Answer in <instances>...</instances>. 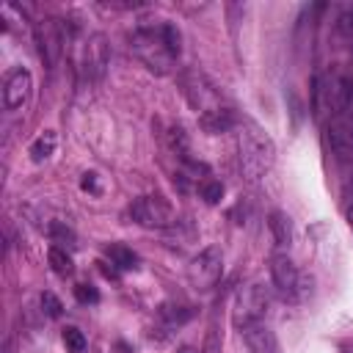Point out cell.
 <instances>
[{
	"instance_id": "cell-1",
	"label": "cell",
	"mask_w": 353,
	"mask_h": 353,
	"mask_svg": "<svg viewBox=\"0 0 353 353\" xmlns=\"http://www.w3.org/2000/svg\"><path fill=\"white\" fill-rule=\"evenodd\" d=\"M130 50L157 74H165L179 55V30L171 22L160 28H138L130 36Z\"/></svg>"
},
{
	"instance_id": "cell-2",
	"label": "cell",
	"mask_w": 353,
	"mask_h": 353,
	"mask_svg": "<svg viewBox=\"0 0 353 353\" xmlns=\"http://www.w3.org/2000/svg\"><path fill=\"white\" fill-rule=\"evenodd\" d=\"M237 149H240V165H243V174H245L251 182L262 179V176L270 171L276 149H273V141H270L256 124L248 121V124L240 127Z\"/></svg>"
},
{
	"instance_id": "cell-3",
	"label": "cell",
	"mask_w": 353,
	"mask_h": 353,
	"mask_svg": "<svg viewBox=\"0 0 353 353\" xmlns=\"http://www.w3.org/2000/svg\"><path fill=\"white\" fill-rule=\"evenodd\" d=\"M268 306H270V295L265 292V287H259V284H245V287H240L237 295H234L232 323L243 331L245 325L259 323V320L265 317Z\"/></svg>"
},
{
	"instance_id": "cell-4",
	"label": "cell",
	"mask_w": 353,
	"mask_h": 353,
	"mask_svg": "<svg viewBox=\"0 0 353 353\" xmlns=\"http://www.w3.org/2000/svg\"><path fill=\"white\" fill-rule=\"evenodd\" d=\"M221 273H223V251H221L218 245L201 248V251L190 259V265H188V281H190V287H196V290H210V287H215L218 279H221Z\"/></svg>"
},
{
	"instance_id": "cell-5",
	"label": "cell",
	"mask_w": 353,
	"mask_h": 353,
	"mask_svg": "<svg viewBox=\"0 0 353 353\" xmlns=\"http://www.w3.org/2000/svg\"><path fill=\"white\" fill-rule=\"evenodd\" d=\"M130 218L146 229H165L174 223V210L163 196H141L130 204Z\"/></svg>"
},
{
	"instance_id": "cell-6",
	"label": "cell",
	"mask_w": 353,
	"mask_h": 353,
	"mask_svg": "<svg viewBox=\"0 0 353 353\" xmlns=\"http://www.w3.org/2000/svg\"><path fill=\"white\" fill-rule=\"evenodd\" d=\"M325 130H328L325 135H328V146H331V152H334L342 163L353 160V108L331 113Z\"/></svg>"
},
{
	"instance_id": "cell-7",
	"label": "cell",
	"mask_w": 353,
	"mask_h": 353,
	"mask_svg": "<svg viewBox=\"0 0 353 353\" xmlns=\"http://www.w3.org/2000/svg\"><path fill=\"white\" fill-rule=\"evenodd\" d=\"M36 44H39V52L44 58L47 66H55L61 52H63V30H61V22L47 17L36 25Z\"/></svg>"
},
{
	"instance_id": "cell-8",
	"label": "cell",
	"mask_w": 353,
	"mask_h": 353,
	"mask_svg": "<svg viewBox=\"0 0 353 353\" xmlns=\"http://www.w3.org/2000/svg\"><path fill=\"white\" fill-rule=\"evenodd\" d=\"M270 279H273V287L281 292V298H298V290H301V273L295 268V262L284 254H276L270 256Z\"/></svg>"
},
{
	"instance_id": "cell-9",
	"label": "cell",
	"mask_w": 353,
	"mask_h": 353,
	"mask_svg": "<svg viewBox=\"0 0 353 353\" xmlns=\"http://www.w3.org/2000/svg\"><path fill=\"white\" fill-rule=\"evenodd\" d=\"M108 58H110V52H108L105 36H102V33L88 36V41H85V47H83V72H85V77H88V80H99V77L105 74Z\"/></svg>"
},
{
	"instance_id": "cell-10",
	"label": "cell",
	"mask_w": 353,
	"mask_h": 353,
	"mask_svg": "<svg viewBox=\"0 0 353 353\" xmlns=\"http://www.w3.org/2000/svg\"><path fill=\"white\" fill-rule=\"evenodd\" d=\"M30 88H33V77L28 69H11L6 74V85H3V99H6V108L8 110H17L28 102L30 97Z\"/></svg>"
},
{
	"instance_id": "cell-11",
	"label": "cell",
	"mask_w": 353,
	"mask_h": 353,
	"mask_svg": "<svg viewBox=\"0 0 353 353\" xmlns=\"http://www.w3.org/2000/svg\"><path fill=\"white\" fill-rule=\"evenodd\" d=\"M243 339H245L251 353H279V339H276V334L262 320L245 325L243 328Z\"/></svg>"
},
{
	"instance_id": "cell-12",
	"label": "cell",
	"mask_w": 353,
	"mask_h": 353,
	"mask_svg": "<svg viewBox=\"0 0 353 353\" xmlns=\"http://www.w3.org/2000/svg\"><path fill=\"white\" fill-rule=\"evenodd\" d=\"M199 124H201V130H204V132H210V135H221V132L232 130L234 116H232V110H226V108L215 105V108H204V110H201Z\"/></svg>"
},
{
	"instance_id": "cell-13",
	"label": "cell",
	"mask_w": 353,
	"mask_h": 353,
	"mask_svg": "<svg viewBox=\"0 0 353 353\" xmlns=\"http://www.w3.org/2000/svg\"><path fill=\"white\" fill-rule=\"evenodd\" d=\"M157 314H160V320H163L168 328H179L182 323H188V320L193 317V312H190L188 306H179V303H163V306L157 309Z\"/></svg>"
},
{
	"instance_id": "cell-14",
	"label": "cell",
	"mask_w": 353,
	"mask_h": 353,
	"mask_svg": "<svg viewBox=\"0 0 353 353\" xmlns=\"http://www.w3.org/2000/svg\"><path fill=\"white\" fill-rule=\"evenodd\" d=\"M55 141H58L55 132H52V130H44V132L30 143V160H33V163H44V160L55 152Z\"/></svg>"
},
{
	"instance_id": "cell-15",
	"label": "cell",
	"mask_w": 353,
	"mask_h": 353,
	"mask_svg": "<svg viewBox=\"0 0 353 353\" xmlns=\"http://www.w3.org/2000/svg\"><path fill=\"white\" fill-rule=\"evenodd\" d=\"M268 226H270V232H273V237H276V243H279V245H287V243L292 240V223H290L287 212H281V210L270 212Z\"/></svg>"
},
{
	"instance_id": "cell-16",
	"label": "cell",
	"mask_w": 353,
	"mask_h": 353,
	"mask_svg": "<svg viewBox=\"0 0 353 353\" xmlns=\"http://www.w3.org/2000/svg\"><path fill=\"white\" fill-rule=\"evenodd\" d=\"M47 262H50V268H52L58 276H72V270H74L72 256H69L66 248H61V245H50V251H47Z\"/></svg>"
},
{
	"instance_id": "cell-17",
	"label": "cell",
	"mask_w": 353,
	"mask_h": 353,
	"mask_svg": "<svg viewBox=\"0 0 353 353\" xmlns=\"http://www.w3.org/2000/svg\"><path fill=\"white\" fill-rule=\"evenodd\" d=\"M105 254H108V259H110L116 268H121V270H135V268H138V256H135L130 248H124V245H108Z\"/></svg>"
},
{
	"instance_id": "cell-18",
	"label": "cell",
	"mask_w": 353,
	"mask_h": 353,
	"mask_svg": "<svg viewBox=\"0 0 353 353\" xmlns=\"http://www.w3.org/2000/svg\"><path fill=\"white\" fill-rule=\"evenodd\" d=\"M61 339H63V345H66V353H85V336H83V331L77 328V325H66L63 331H61Z\"/></svg>"
},
{
	"instance_id": "cell-19",
	"label": "cell",
	"mask_w": 353,
	"mask_h": 353,
	"mask_svg": "<svg viewBox=\"0 0 353 353\" xmlns=\"http://www.w3.org/2000/svg\"><path fill=\"white\" fill-rule=\"evenodd\" d=\"M199 193H201V199H204L207 204H218L221 196H223V185H221L218 179H201V182H199Z\"/></svg>"
},
{
	"instance_id": "cell-20",
	"label": "cell",
	"mask_w": 353,
	"mask_h": 353,
	"mask_svg": "<svg viewBox=\"0 0 353 353\" xmlns=\"http://www.w3.org/2000/svg\"><path fill=\"white\" fill-rule=\"evenodd\" d=\"M50 240L63 248V245H72L74 243V232L69 226H63V223H50Z\"/></svg>"
},
{
	"instance_id": "cell-21",
	"label": "cell",
	"mask_w": 353,
	"mask_h": 353,
	"mask_svg": "<svg viewBox=\"0 0 353 353\" xmlns=\"http://www.w3.org/2000/svg\"><path fill=\"white\" fill-rule=\"evenodd\" d=\"M41 312L47 314V317H61L63 314V303L58 301V295H52V292H41Z\"/></svg>"
},
{
	"instance_id": "cell-22",
	"label": "cell",
	"mask_w": 353,
	"mask_h": 353,
	"mask_svg": "<svg viewBox=\"0 0 353 353\" xmlns=\"http://www.w3.org/2000/svg\"><path fill=\"white\" fill-rule=\"evenodd\" d=\"M336 30H339L345 39L353 36V6H345V8L339 11V17H336Z\"/></svg>"
},
{
	"instance_id": "cell-23",
	"label": "cell",
	"mask_w": 353,
	"mask_h": 353,
	"mask_svg": "<svg viewBox=\"0 0 353 353\" xmlns=\"http://www.w3.org/2000/svg\"><path fill=\"white\" fill-rule=\"evenodd\" d=\"M74 298H77L80 303H97V301H99V292H97V287H91V284H77V287H74Z\"/></svg>"
},
{
	"instance_id": "cell-24",
	"label": "cell",
	"mask_w": 353,
	"mask_h": 353,
	"mask_svg": "<svg viewBox=\"0 0 353 353\" xmlns=\"http://www.w3.org/2000/svg\"><path fill=\"white\" fill-rule=\"evenodd\" d=\"M80 188H83L85 193H99V188H97V174H83Z\"/></svg>"
},
{
	"instance_id": "cell-25",
	"label": "cell",
	"mask_w": 353,
	"mask_h": 353,
	"mask_svg": "<svg viewBox=\"0 0 353 353\" xmlns=\"http://www.w3.org/2000/svg\"><path fill=\"white\" fill-rule=\"evenodd\" d=\"M176 353H199V350H196V347H190V345H182Z\"/></svg>"
},
{
	"instance_id": "cell-26",
	"label": "cell",
	"mask_w": 353,
	"mask_h": 353,
	"mask_svg": "<svg viewBox=\"0 0 353 353\" xmlns=\"http://www.w3.org/2000/svg\"><path fill=\"white\" fill-rule=\"evenodd\" d=\"M347 223H350V229H353V201L347 204Z\"/></svg>"
}]
</instances>
